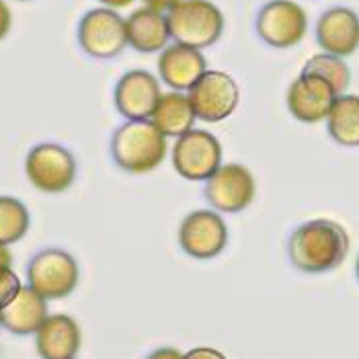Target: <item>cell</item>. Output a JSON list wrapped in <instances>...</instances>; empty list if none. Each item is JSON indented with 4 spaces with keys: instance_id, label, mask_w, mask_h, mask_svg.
<instances>
[{
    "instance_id": "1",
    "label": "cell",
    "mask_w": 359,
    "mask_h": 359,
    "mask_svg": "<svg viewBox=\"0 0 359 359\" xmlns=\"http://www.w3.org/2000/svg\"><path fill=\"white\" fill-rule=\"evenodd\" d=\"M347 230L332 220H310L300 224L290 241L287 257L304 273H325L337 269L349 252Z\"/></svg>"
},
{
    "instance_id": "2",
    "label": "cell",
    "mask_w": 359,
    "mask_h": 359,
    "mask_svg": "<svg viewBox=\"0 0 359 359\" xmlns=\"http://www.w3.org/2000/svg\"><path fill=\"white\" fill-rule=\"evenodd\" d=\"M166 136L150 119L126 121L111 136V158L126 172L146 175L166 158Z\"/></svg>"
},
{
    "instance_id": "3",
    "label": "cell",
    "mask_w": 359,
    "mask_h": 359,
    "mask_svg": "<svg viewBox=\"0 0 359 359\" xmlns=\"http://www.w3.org/2000/svg\"><path fill=\"white\" fill-rule=\"evenodd\" d=\"M166 21L175 43L195 50L214 46L224 33V15L212 0H179L166 13Z\"/></svg>"
},
{
    "instance_id": "4",
    "label": "cell",
    "mask_w": 359,
    "mask_h": 359,
    "mask_svg": "<svg viewBox=\"0 0 359 359\" xmlns=\"http://www.w3.org/2000/svg\"><path fill=\"white\" fill-rule=\"evenodd\" d=\"M81 269L76 259L64 249L50 247L39 250L27 267L29 285L46 300H62L79 285Z\"/></svg>"
},
{
    "instance_id": "5",
    "label": "cell",
    "mask_w": 359,
    "mask_h": 359,
    "mask_svg": "<svg viewBox=\"0 0 359 359\" xmlns=\"http://www.w3.org/2000/svg\"><path fill=\"white\" fill-rule=\"evenodd\" d=\"M25 175L29 183L43 194H64L76 179V158L62 144L41 142L27 152Z\"/></svg>"
},
{
    "instance_id": "6",
    "label": "cell",
    "mask_w": 359,
    "mask_h": 359,
    "mask_svg": "<svg viewBox=\"0 0 359 359\" xmlns=\"http://www.w3.org/2000/svg\"><path fill=\"white\" fill-rule=\"evenodd\" d=\"M255 31L269 48L290 50L304 39L308 15L294 0H269L257 13Z\"/></svg>"
},
{
    "instance_id": "7",
    "label": "cell",
    "mask_w": 359,
    "mask_h": 359,
    "mask_svg": "<svg viewBox=\"0 0 359 359\" xmlns=\"http://www.w3.org/2000/svg\"><path fill=\"white\" fill-rule=\"evenodd\" d=\"M170 163L179 177L199 183L208 181L222 166V144L208 130H191L170 148Z\"/></svg>"
},
{
    "instance_id": "8",
    "label": "cell",
    "mask_w": 359,
    "mask_h": 359,
    "mask_svg": "<svg viewBox=\"0 0 359 359\" xmlns=\"http://www.w3.org/2000/svg\"><path fill=\"white\" fill-rule=\"evenodd\" d=\"M79 46L97 60H111L128 46L126 19L113 8H93L79 23Z\"/></svg>"
},
{
    "instance_id": "9",
    "label": "cell",
    "mask_w": 359,
    "mask_h": 359,
    "mask_svg": "<svg viewBox=\"0 0 359 359\" xmlns=\"http://www.w3.org/2000/svg\"><path fill=\"white\" fill-rule=\"evenodd\" d=\"M205 201L220 214H241L255 201L257 183L249 168L238 163L222 165L203 187Z\"/></svg>"
},
{
    "instance_id": "10",
    "label": "cell",
    "mask_w": 359,
    "mask_h": 359,
    "mask_svg": "<svg viewBox=\"0 0 359 359\" xmlns=\"http://www.w3.org/2000/svg\"><path fill=\"white\" fill-rule=\"evenodd\" d=\"M195 115L201 121L218 123L228 119L241 103V88L236 81L220 70H208L187 90Z\"/></svg>"
},
{
    "instance_id": "11",
    "label": "cell",
    "mask_w": 359,
    "mask_h": 359,
    "mask_svg": "<svg viewBox=\"0 0 359 359\" xmlns=\"http://www.w3.org/2000/svg\"><path fill=\"white\" fill-rule=\"evenodd\" d=\"M179 247L197 261L218 257L228 245V226L216 210H194L179 226Z\"/></svg>"
},
{
    "instance_id": "12",
    "label": "cell",
    "mask_w": 359,
    "mask_h": 359,
    "mask_svg": "<svg viewBox=\"0 0 359 359\" xmlns=\"http://www.w3.org/2000/svg\"><path fill=\"white\" fill-rule=\"evenodd\" d=\"M161 83L148 70H128L115 84V109L128 121L150 119L161 101Z\"/></svg>"
},
{
    "instance_id": "13",
    "label": "cell",
    "mask_w": 359,
    "mask_h": 359,
    "mask_svg": "<svg viewBox=\"0 0 359 359\" xmlns=\"http://www.w3.org/2000/svg\"><path fill=\"white\" fill-rule=\"evenodd\" d=\"M316 41L325 54L351 55L359 48V15L347 6L325 11L316 23Z\"/></svg>"
},
{
    "instance_id": "14",
    "label": "cell",
    "mask_w": 359,
    "mask_h": 359,
    "mask_svg": "<svg viewBox=\"0 0 359 359\" xmlns=\"http://www.w3.org/2000/svg\"><path fill=\"white\" fill-rule=\"evenodd\" d=\"M334 99L337 93L332 90L331 84L310 74H300L290 84L285 97L290 113L304 123H318L327 119Z\"/></svg>"
},
{
    "instance_id": "15",
    "label": "cell",
    "mask_w": 359,
    "mask_h": 359,
    "mask_svg": "<svg viewBox=\"0 0 359 359\" xmlns=\"http://www.w3.org/2000/svg\"><path fill=\"white\" fill-rule=\"evenodd\" d=\"M208 72L201 50L183 43H170L158 55V76L172 90L185 93Z\"/></svg>"
},
{
    "instance_id": "16",
    "label": "cell",
    "mask_w": 359,
    "mask_h": 359,
    "mask_svg": "<svg viewBox=\"0 0 359 359\" xmlns=\"http://www.w3.org/2000/svg\"><path fill=\"white\" fill-rule=\"evenodd\" d=\"M81 343V327L68 314L48 316L35 332V349L41 359H74Z\"/></svg>"
},
{
    "instance_id": "17",
    "label": "cell",
    "mask_w": 359,
    "mask_h": 359,
    "mask_svg": "<svg viewBox=\"0 0 359 359\" xmlns=\"http://www.w3.org/2000/svg\"><path fill=\"white\" fill-rule=\"evenodd\" d=\"M128 31V46H132L140 54H154L163 52L170 37V29L166 15L154 11L150 6H142L126 19Z\"/></svg>"
},
{
    "instance_id": "18",
    "label": "cell",
    "mask_w": 359,
    "mask_h": 359,
    "mask_svg": "<svg viewBox=\"0 0 359 359\" xmlns=\"http://www.w3.org/2000/svg\"><path fill=\"white\" fill-rule=\"evenodd\" d=\"M48 300L31 285H23L11 304L2 308V327L15 334H31L48 318Z\"/></svg>"
},
{
    "instance_id": "19",
    "label": "cell",
    "mask_w": 359,
    "mask_h": 359,
    "mask_svg": "<svg viewBox=\"0 0 359 359\" xmlns=\"http://www.w3.org/2000/svg\"><path fill=\"white\" fill-rule=\"evenodd\" d=\"M194 105L185 93L172 90L161 97L154 113L150 115V121L163 132L166 138H181L183 134L191 132L195 126Z\"/></svg>"
},
{
    "instance_id": "20",
    "label": "cell",
    "mask_w": 359,
    "mask_h": 359,
    "mask_svg": "<svg viewBox=\"0 0 359 359\" xmlns=\"http://www.w3.org/2000/svg\"><path fill=\"white\" fill-rule=\"evenodd\" d=\"M327 132L339 146H359V95H339L327 115Z\"/></svg>"
},
{
    "instance_id": "21",
    "label": "cell",
    "mask_w": 359,
    "mask_h": 359,
    "mask_svg": "<svg viewBox=\"0 0 359 359\" xmlns=\"http://www.w3.org/2000/svg\"><path fill=\"white\" fill-rule=\"evenodd\" d=\"M31 216L27 205L19 201L17 197L2 195L0 197V243L2 245H15L19 243L29 230Z\"/></svg>"
},
{
    "instance_id": "22",
    "label": "cell",
    "mask_w": 359,
    "mask_h": 359,
    "mask_svg": "<svg viewBox=\"0 0 359 359\" xmlns=\"http://www.w3.org/2000/svg\"><path fill=\"white\" fill-rule=\"evenodd\" d=\"M302 74L318 76L325 83L331 84V88L339 95H345L347 86L351 83V72L349 66L343 62V57L331 54H316L312 55L302 68Z\"/></svg>"
},
{
    "instance_id": "23",
    "label": "cell",
    "mask_w": 359,
    "mask_h": 359,
    "mask_svg": "<svg viewBox=\"0 0 359 359\" xmlns=\"http://www.w3.org/2000/svg\"><path fill=\"white\" fill-rule=\"evenodd\" d=\"M21 287V279L11 267L0 269V310L11 304V300L19 294Z\"/></svg>"
},
{
    "instance_id": "24",
    "label": "cell",
    "mask_w": 359,
    "mask_h": 359,
    "mask_svg": "<svg viewBox=\"0 0 359 359\" xmlns=\"http://www.w3.org/2000/svg\"><path fill=\"white\" fill-rule=\"evenodd\" d=\"M185 359H228L222 351L212 347H195L185 353Z\"/></svg>"
},
{
    "instance_id": "25",
    "label": "cell",
    "mask_w": 359,
    "mask_h": 359,
    "mask_svg": "<svg viewBox=\"0 0 359 359\" xmlns=\"http://www.w3.org/2000/svg\"><path fill=\"white\" fill-rule=\"evenodd\" d=\"M13 25V15H11V8L4 0H0V41L8 35Z\"/></svg>"
},
{
    "instance_id": "26",
    "label": "cell",
    "mask_w": 359,
    "mask_h": 359,
    "mask_svg": "<svg viewBox=\"0 0 359 359\" xmlns=\"http://www.w3.org/2000/svg\"><path fill=\"white\" fill-rule=\"evenodd\" d=\"M146 359H185V355L175 347H158Z\"/></svg>"
},
{
    "instance_id": "27",
    "label": "cell",
    "mask_w": 359,
    "mask_h": 359,
    "mask_svg": "<svg viewBox=\"0 0 359 359\" xmlns=\"http://www.w3.org/2000/svg\"><path fill=\"white\" fill-rule=\"evenodd\" d=\"M144 2H146V6H150V8H154V11H161V13L166 11V13H168L179 0H144Z\"/></svg>"
},
{
    "instance_id": "28",
    "label": "cell",
    "mask_w": 359,
    "mask_h": 359,
    "mask_svg": "<svg viewBox=\"0 0 359 359\" xmlns=\"http://www.w3.org/2000/svg\"><path fill=\"white\" fill-rule=\"evenodd\" d=\"M11 263H13V255H11V250H8L6 245H2V243H0V269L11 267Z\"/></svg>"
},
{
    "instance_id": "29",
    "label": "cell",
    "mask_w": 359,
    "mask_h": 359,
    "mask_svg": "<svg viewBox=\"0 0 359 359\" xmlns=\"http://www.w3.org/2000/svg\"><path fill=\"white\" fill-rule=\"evenodd\" d=\"M103 4H107L109 8H126V6H130L134 0H101Z\"/></svg>"
},
{
    "instance_id": "30",
    "label": "cell",
    "mask_w": 359,
    "mask_h": 359,
    "mask_svg": "<svg viewBox=\"0 0 359 359\" xmlns=\"http://www.w3.org/2000/svg\"><path fill=\"white\" fill-rule=\"evenodd\" d=\"M355 273H358V279H359V257H358V265H355Z\"/></svg>"
},
{
    "instance_id": "31",
    "label": "cell",
    "mask_w": 359,
    "mask_h": 359,
    "mask_svg": "<svg viewBox=\"0 0 359 359\" xmlns=\"http://www.w3.org/2000/svg\"><path fill=\"white\" fill-rule=\"evenodd\" d=\"M0 327H2V310H0Z\"/></svg>"
}]
</instances>
